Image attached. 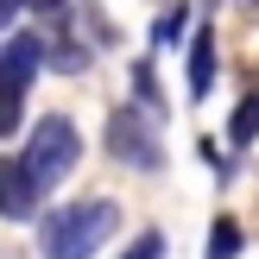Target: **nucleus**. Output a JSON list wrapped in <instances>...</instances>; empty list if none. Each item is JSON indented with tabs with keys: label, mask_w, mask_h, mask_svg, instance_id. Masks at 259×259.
<instances>
[{
	"label": "nucleus",
	"mask_w": 259,
	"mask_h": 259,
	"mask_svg": "<svg viewBox=\"0 0 259 259\" xmlns=\"http://www.w3.org/2000/svg\"><path fill=\"white\" fill-rule=\"evenodd\" d=\"M120 228V209H114L108 196H89V202H63V209L45 215V228H38V247L45 259H89L101 247V240Z\"/></svg>",
	"instance_id": "obj_1"
},
{
	"label": "nucleus",
	"mask_w": 259,
	"mask_h": 259,
	"mask_svg": "<svg viewBox=\"0 0 259 259\" xmlns=\"http://www.w3.org/2000/svg\"><path fill=\"white\" fill-rule=\"evenodd\" d=\"M51 63L45 38L38 32H13L0 45V139L19 133V114H25V95H32V76Z\"/></svg>",
	"instance_id": "obj_2"
},
{
	"label": "nucleus",
	"mask_w": 259,
	"mask_h": 259,
	"mask_svg": "<svg viewBox=\"0 0 259 259\" xmlns=\"http://www.w3.org/2000/svg\"><path fill=\"white\" fill-rule=\"evenodd\" d=\"M76 158H82V133H76L70 114H45V120L32 126V139H25V164H32V177L45 190H57L63 177L76 171Z\"/></svg>",
	"instance_id": "obj_3"
},
{
	"label": "nucleus",
	"mask_w": 259,
	"mask_h": 259,
	"mask_svg": "<svg viewBox=\"0 0 259 259\" xmlns=\"http://www.w3.org/2000/svg\"><path fill=\"white\" fill-rule=\"evenodd\" d=\"M108 152L120 164H133V171H158L164 164V146H158V126H152V108H114L108 120Z\"/></svg>",
	"instance_id": "obj_4"
},
{
	"label": "nucleus",
	"mask_w": 259,
	"mask_h": 259,
	"mask_svg": "<svg viewBox=\"0 0 259 259\" xmlns=\"http://www.w3.org/2000/svg\"><path fill=\"white\" fill-rule=\"evenodd\" d=\"M38 202H45V184L32 177L25 158H0V215L7 222H32Z\"/></svg>",
	"instance_id": "obj_5"
},
{
	"label": "nucleus",
	"mask_w": 259,
	"mask_h": 259,
	"mask_svg": "<svg viewBox=\"0 0 259 259\" xmlns=\"http://www.w3.org/2000/svg\"><path fill=\"white\" fill-rule=\"evenodd\" d=\"M190 101H202V95H209V89H215V32H209V25H196V38H190Z\"/></svg>",
	"instance_id": "obj_6"
},
{
	"label": "nucleus",
	"mask_w": 259,
	"mask_h": 259,
	"mask_svg": "<svg viewBox=\"0 0 259 259\" xmlns=\"http://www.w3.org/2000/svg\"><path fill=\"white\" fill-rule=\"evenodd\" d=\"M253 139H259V89H253V95H240L234 120H228V146H253Z\"/></svg>",
	"instance_id": "obj_7"
},
{
	"label": "nucleus",
	"mask_w": 259,
	"mask_h": 259,
	"mask_svg": "<svg viewBox=\"0 0 259 259\" xmlns=\"http://www.w3.org/2000/svg\"><path fill=\"white\" fill-rule=\"evenodd\" d=\"M234 253H240V228H234V215H222L209 234V259H234Z\"/></svg>",
	"instance_id": "obj_8"
},
{
	"label": "nucleus",
	"mask_w": 259,
	"mask_h": 259,
	"mask_svg": "<svg viewBox=\"0 0 259 259\" xmlns=\"http://www.w3.org/2000/svg\"><path fill=\"white\" fill-rule=\"evenodd\" d=\"M120 259H164V234H152V228H146V234H139Z\"/></svg>",
	"instance_id": "obj_9"
},
{
	"label": "nucleus",
	"mask_w": 259,
	"mask_h": 259,
	"mask_svg": "<svg viewBox=\"0 0 259 259\" xmlns=\"http://www.w3.org/2000/svg\"><path fill=\"white\" fill-rule=\"evenodd\" d=\"M133 89H139V101L158 114V82H152V63H139V70H133Z\"/></svg>",
	"instance_id": "obj_10"
},
{
	"label": "nucleus",
	"mask_w": 259,
	"mask_h": 259,
	"mask_svg": "<svg viewBox=\"0 0 259 259\" xmlns=\"http://www.w3.org/2000/svg\"><path fill=\"white\" fill-rule=\"evenodd\" d=\"M184 13H190V7H184V0H177V7L164 13V19H158V45H171V38L184 32Z\"/></svg>",
	"instance_id": "obj_11"
},
{
	"label": "nucleus",
	"mask_w": 259,
	"mask_h": 259,
	"mask_svg": "<svg viewBox=\"0 0 259 259\" xmlns=\"http://www.w3.org/2000/svg\"><path fill=\"white\" fill-rule=\"evenodd\" d=\"M19 7H25V0H0V32H7V19H13Z\"/></svg>",
	"instance_id": "obj_12"
},
{
	"label": "nucleus",
	"mask_w": 259,
	"mask_h": 259,
	"mask_svg": "<svg viewBox=\"0 0 259 259\" xmlns=\"http://www.w3.org/2000/svg\"><path fill=\"white\" fill-rule=\"evenodd\" d=\"M25 7H38V13H57V7H63V0H25Z\"/></svg>",
	"instance_id": "obj_13"
},
{
	"label": "nucleus",
	"mask_w": 259,
	"mask_h": 259,
	"mask_svg": "<svg viewBox=\"0 0 259 259\" xmlns=\"http://www.w3.org/2000/svg\"><path fill=\"white\" fill-rule=\"evenodd\" d=\"M240 7H259V0H240Z\"/></svg>",
	"instance_id": "obj_14"
}]
</instances>
